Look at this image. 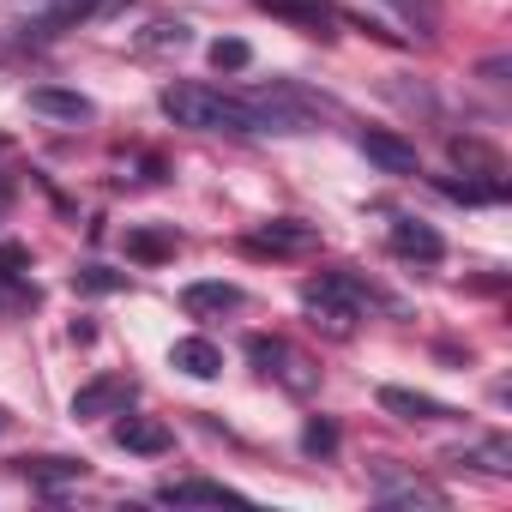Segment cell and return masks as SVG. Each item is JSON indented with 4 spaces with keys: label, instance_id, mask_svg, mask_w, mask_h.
Masks as SVG:
<instances>
[{
    "label": "cell",
    "instance_id": "24",
    "mask_svg": "<svg viewBox=\"0 0 512 512\" xmlns=\"http://www.w3.org/2000/svg\"><path fill=\"white\" fill-rule=\"evenodd\" d=\"M211 67H217V73H241V67H253V49H247L241 37H217V43H211Z\"/></svg>",
    "mask_w": 512,
    "mask_h": 512
},
{
    "label": "cell",
    "instance_id": "1",
    "mask_svg": "<svg viewBox=\"0 0 512 512\" xmlns=\"http://www.w3.org/2000/svg\"><path fill=\"white\" fill-rule=\"evenodd\" d=\"M157 109H163L175 127H193V133H260V127H253L247 97H229V91L199 85V79L163 85V91H157Z\"/></svg>",
    "mask_w": 512,
    "mask_h": 512
},
{
    "label": "cell",
    "instance_id": "27",
    "mask_svg": "<svg viewBox=\"0 0 512 512\" xmlns=\"http://www.w3.org/2000/svg\"><path fill=\"white\" fill-rule=\"evenodd\" d=\"M482 79H488V85H500V79H506V55H494V61H482Z\"/></svg>",
    "mask_w": 512,
    "mask_h": 512
},
{
    "label": "cell",
    "instance_id": "13",
    "mask_svg": "<svg viewBox=\"0 0 512 512\" xmlns=\"http://www.w3.org/2000/svg\"><path fill=\"white\" fill-rule=\"evenodd\" d=\"M247 296H241V284H223V278H205V284H187L181 290V308L193 314V320H211V314H235Z\"/></svg>",
    "mask_w": 512,
    "mask_h": 512
},
{
    "label": "cell",
    "instance_id": "25",
    "mask_svg": "<svg viewBox=\"0 0 512 512\" xmlns=\"http://www.w3.org/2000/svg\"><path fill=\"white\" fill-rule=\"evenodd\" d=\"M193 43V31L181 25V19H157L151 31H145V49H187Z\"/></svg>",
    "mask_w": 512,
    "mask_h": 512
},
{
    "label": "cell",
    "instance_id": "19",
    "mask_svg": "<svg viewBox=\"0 0 512 512\" xmlns=\"http://www.w3.org/2000/svg\"><path fill=\"white\" fill-rule=\"evenodd\" d=\"M175 229H151V223H133L127 229V260H139V266H163V260H175Z\"/></svg>",
    "mask_w": 512,
    "mask_h": 512
},
{
    "label": "cell",
    "instance_id": "3",
    "mask_svg": "<svg viewBox=\"0 0 512 512\" xmlns=\"http://www.w3.org/2000/svg\"><path fill=\"white\" fill-rule=\"evenodd\" d=\"M374 482H380V500L386 506H398V512H446V488H434V482H422V476H410V470H398V464H374Z\"/></svg>",
    "mask_w": 512,
    "mask_h": 512
},
{
    "label": "cell",
    "instance_id": "20",
    "mask_svg": "<svg viewBox=\"0 0 512 512\" xmlns=\"http://www.w3.org/2000/svg\"><path fill=\"white\" fill-rule=\"evenodd\" d=\"M446 464H452V470H482V476H512V452H506V440L458 446V452H446Z\"/></svg>",
    "mask_w": 512,
    "mask_h": 512
},
{
    "label": "cell",
    "instance_id": "28",
    "mask_svg": "<svg viewBox=\"0 0 512 512\" xmlns=\"http://www.w3.org/2000/svg\"><path fill=\"white\" fill-rule=\"evenodd\" d=\"M7 199H13V187H7V181H0V205H7Z\"/></svg>",
    "mask_w": 512,
    "mask_h": 512
},
{
    "label": "cell",
    "instance_id": "11",
    "mask_svg": "<svg viewBox=\"0 0 512 512\" xmlns=\"http://www.w3.org/2000/svg\"><path fill=\"white\" fill-rule=\"evenodd\" d=\"M260 13L290 19V25H296V31H308V37H332V19H338L332 0H260Z\"/></svg>",
    "mask_w": 512,
    "mask_h": 512
},
{
    "label": "cell",
    "instance_id": "5",
    "mask_svg": "<svg viewBox=\"0 0 512 512\" xmlns=\"http://www.w3.org/2000/svg\"><path fill=\"white\" fill-rule=\"evenodd\" d=\"M127 404H133V380L127 374H103V380L73 392V422H103V416H121Z\"/></svg>",
    "mask_w": 512,
    "mask_h": 512
},
{
    "label": "cell",
    "instance_id": "12",
    "mask_svg": "<svg viewBox=\"0 0 512 512\" xmlns=\"http://www.w3.org/2000/svg\"><path fill=\"white\" fill-rule=\"evenodd\" d=\"M446 151H452V163H458L464 175H476V181H500V187H506V157H500L488 139H470V133H464V139H446Z\"/></svg>",
    "mask_w": 512,
    "mask_h": 512
},
{
    "label": "cell",
    "instance_id": "10",
    "mask_svg": "<svg viewBox=\"0 0 512 512\" xmlns=\"http://www.w3.org/2000/svg\"><path fill=\"white\" fill-rule=\"evenodd\" d=\"M115 446H121V452H139V458H163V452L175 446V434H169L157 416H127V410H121V422H115Z\"/></svg>",
    "mask_w": 512,
    "mask_h": 512
},
{
    "label": "cell",
    "instance_id": "9",
    "mask_svg": "<svg viewBox=\"0 0 512 512\" xmlns=\"http://www.w3.org/2000/svg\"><path fill=\"white\" fill-rule=\"evenodd\" d=\"M163 506H247L241 488H223V482H205V476H181V482H163L157 488Z\"/></svg>",
    "mask_w": 512,
    "mask_h": 512
},
{
    "label": "cell",
    "instance_id": "23",
    "mask_svg": "<svg viewBox=\"0 0 512 512\" xmlns=\"http://www.w3.org/2000/svg\"><path fill=\"white\" fill-rule=\"evenodd\" d=\"M73 290L79 296H121L127 290V272H115V266H79L73 272Z\"/></svg>",
    "mask_w": 512,
    "mask_h": 512
},
{
    "label": "cell",
    "instance_id": "22",
    "mask_svg": "<svg viewBox=\"0 0 512 512\" xmlns=\"http://www.w3.org/2000/svg\"><path fill=\"white\" fill-rule=\"evenodd\" d=\"M386 7H392L416 37H440V0H386Z\"/></svg>",
    "mask_w": 512,
    "mask_h": 512
},
{
    "label": "cell",
    "instance_id": "29",
    "mask_svg": "<svg viewBox=\"0 0 512 512\" xmlns=\"http://www.w3.org/2000/svg\"><path fill=\"white\" fill-rule=\"evenodd\" d=\"M7 422H13V416H7V410H0V434H7Z\"/></svg>",
    "mask_w": 512,
    "mask_h": 512
},
{
    "label": "cell",
    "instance_id": "4",
    "mask_svg": "<svg viewBox=\"0 0 512 512\" xmlns=\"http://www.w3.org/2000/svg\"><path fill=\"white\" fill-rule=\"evenodd\" d=\"M356 145H362V157L380 169V175H422V157H416V145L410 139H398V133H386V127H362L356 133Z\"/></svg>",
    "mask_w": 512,
    "mask_h": 512
},
{
    "label": "cell",
    "instance_id": "15",
    "mask_svg": "<svg viewBox=\"0 0 512 512\" xmlns=\"http://www.w3.org/2000/svg\"><path fill=\"white\" fill-rule=\"evenodd\" d=\"M314 241H320V229H314V223H296V217H272V223H266L260 235H253L247 247H253V253H302V247H314Z\"/></svg>",
    "mask_w": 512,
    "mask_h": 512
},
{
    "label": "cell",
    "instance_id": "6",
    "mask_svg": "<svg viewBox=\"0 0 512 512\" xmlns=\"http://www.w3.org/2000/svg\"><path fill=\"white\" fill-rule=\"evenodd\" d=\"M127 7V0H55V7L37 19V25H25V37L37 31V37H61V31H73V25H97V19H115Z\"/></svg>",
    "mask_w": 512,
    "mask_h": 512
},
{
    "label": "cell",
    "instance_id": "14",
    "mask_svg": "<svg viewBox=\"0 0 512 512\" xmlns=\"http://www.w3.org/2000/svg\"><path fill=\"white\" fill-rule=\"evenodd\" d=\"M380 410L398 416V422H452L458 416L440 398H422V392H404V386H380Z\"/></svg>",
    "mask_w": 512,
    "mask_h": 512
},
{
    "label": "cell",
    "instance_id": "21",
    "mask_svg": "<svg viewBox=\"0 0 512 512\" xmlns=\"http://www.w3.org/2000/svg\"><path fill=\"white\" fill-rule=\"evenodd\" d=\"M434 187L446 193V199H458V205H494V199H506V187L500 181H458V175H434Z\"/></svg>",
    "mask_w": 512,
    "mask_h": 512
},
{
    "label": "cell",
    "instance_id": "2",
    "mask_svg": "<svg viewBox=\"0 0 512 512\" xmlns=\"http://www.w3.org/2000/svg\"><path fill=\"white\" fill-rule=\"evenodd\" d=\"M247 362L260 368L266 380H278L284 392H296V398L320 392V368H314L290 338H266V332H253V338H247Z\"/></svg>",
    "mask_w": 512,
    "mask_h": 512
},
{
    "label": "cell",
    "instance_id": "26",
    "mask_svg": "<svg viewBox=\"0 0 512 512\" xmlns=\"http://www.w3.org/2000/svg\"><path fill=\"white\" fill-rule=\"evenodd\" d=\"M302 452H308V458H332V452H338V428L314 416V422L302 428Z\"/></svg>",
    "mask_w": 512,
    "mask_h": 512
},
{
    "label": "cell",
    "instance_id": "16",
    "mask_svg": "<svg viewBox=\"0 0 512 512\" xmlns=\"http://www.w3.org/2000/svg\"><path fill=\"white\" fill-rule=\"evenodd\" d=\"M169 368H181L187 380H217V374H223V350H217L211 338H175Z\"/></svg>",
    "mask_w": 512,
    "mask_h": 512
},
{
    "label": "cell",
    "instance_id": "7",
    "mask_svg": "<svg viewBox=\"0 0 512 512\" xmlns=\"http://www.w3.org/2000/svg\"><path fill=\"white\" fill-rule=\"evenodd\" d=\"M302 308H308V314H314V326H320V332H326V338H338V344H344V338H356V320H362V314H356V308H350V302H338V296H332V290H320V284H314V278H308V284H302Z\"/></svg>",
    "mask_w": 512,
    "mask_h": 512
},
{
    "label": "cell",
    "instance_id": "18",
    "mask_svg": "<svg viewBox=\"0 0 512 512\" xmlns=\"http://www.w3.org/2000/svg\"><path fill=\"white\" fill-rule=\"evenodd\" d=\"M31 109L37 115H55V121H97V103L79 97V91H61V85H37L31 91Z\"/></svg>",
    "mask_w": 512,
    "mask_h": 512
},
{
    "label": "cell",
    "instance_id": "17",
    "mask_svg": "<svg viewBox=\"0 0 512 512\" xmlns=\"http://www.w3.org/2000/svg\"><path fill=\"white\" fill-rule=\"evenodd\" d=\"M13 470H19L25 482H37V488H67V482H85V476H91L85 458H19Z\"/></svg>",
    "mask_w": 512,
    "mask_h": 512
},
{
    "label": "cell",
    "instance_id": "8",
    "mask_svg": "<svg viewBox=\"0 0 512 512\" xmlns=\"http://www.w3.org/2000/svg\"><path fill=\"white\" fill-rule=\"evenodd\" d=\"M392 253L422 260V266H440V260H446V241H440V229L422 223V217H392Z\"/></svg>",
    "mask_w": 512,
    "mask_h": 512
}]
</instances>
